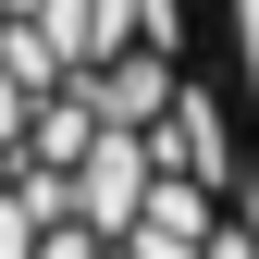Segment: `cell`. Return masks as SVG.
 Masks as SVG:
<instances>
[{
	"instance_id": "1",
	"label": "cell",
	"mask_w": 259,
	"mask_h": 259,
	"mask_svg": "<svg viewBox=\"0 0 259 259\" xmlns=\"http://www.w3.org/2000/svg\"><path fill=\"white\" fill-rule=\"evenodd\" d=\"M0 259H259L185 0H0Z\"/></svg>"
},
{
	"instance_id": "2",
	"label": "cell",
	"mask_w": 259,
	"mask_h": 259,
	"mask_svg": "<svg viewBox=\"0 0 259 259\" xmlns=\"http://www.w3.org/2000/svg\"><path fill=\"white\" fill-rule=\"evenodd\" d=\"M185 13H198V62H210L222 136H235V173L259 198V0H185Z\"/></svg>"
}]
</instances>
